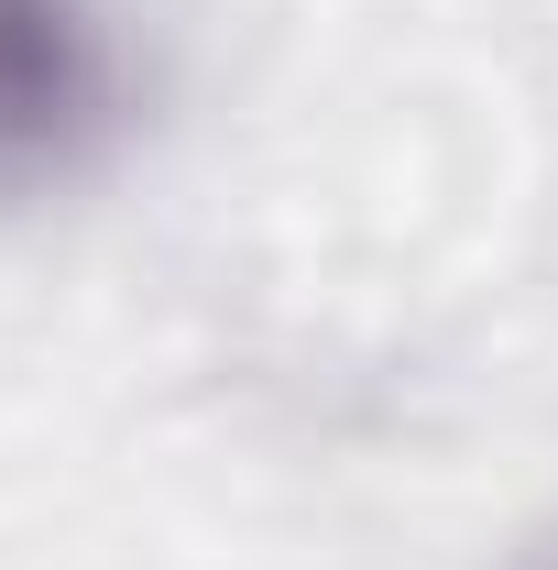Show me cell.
Segmentation results:
<instances>
[{"instance_id":"cell-1","label":"cell","mask_w":558,"mask_h":570,"mask_svg":"<svg viewBox=\"0 0 558 570\" xmlns=\"http://www.w3.org/2000/svg\"><path fill=\"white\" fill-rule=\"evenodd\" d=\"M132 45L99 0H0V209L67 198L132 142Z\"/></svg>"},{"instance_id":"cell-2","label":"cell","mask_w":558,"mask_h":570,"mask_svg":"<svg viewBox=\"0 0 558 570\" xmlns=\"http://www.w3.org/2000/svg\"><path fill=\"white\" fill-rule=\"evenodd\" d=\"M526 570H558V549H537V560H526Z\"/></svg>"}]
</instances>
